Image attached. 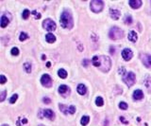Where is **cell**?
I'll return each mask as SVG.
<instances>
[{
	"instance_id": "ba28073f",
	"label": "cell",
	"mask_w": 151,
	"mask_h": 126,
	"mask_svg": "<svg viewBox=\"0 0 151 126\" xmlns=\"http://www.w3.org/2000/svg\"><path fill=\"white\" fill-rule=\"evenodd\" d=\"M60 109L64 114H74L76 112V107L71 105V106H65V105H60Z\"/></svg>"
},
{
	"instance_id": "e0dca14e",
	"label": "cell",
	"mask_w": 151,
	"mask_h": 126,
	"mask_svg": "<svg viewBox=\"0 0 151 126\" xmlns=\"http://www.w3.org/2000/svg\"><path fill=\"white\" fill-rule=\"evenodd\" d=\"M9 19L7 18L5 15H2V17H1V22H0L1 27H2V28H6L7 26L9 25Z\"/></svg>"
},
{
	"instance_id": "cb8c5ba5",
	"label": "cell",
	"mask_w": 151,
	"mask_h": 126,
	"mask_svg": "<svg viewBox=\"0 0 151 126\" xmlns=\"http://www.w3.org/2000/svg\"><path fill=\"white\" fill-rule=\"evenodd\" d=\"M29 14H30V13H29V10L28 9H25L24 12H23V14H22V17L24 19H28V16H29Z\"/></svg>"
},
{
	"instance_id": "f1b7e54d",
	"label": "cell",
	"mask_w": 151,
	"mask_h": 126,
	"mask_svg": "<svg viewBox=\"0 0 151 126\" xmlns=\"http://www.w3.org/2000/svg\"><path fill=\"white\" fill-rule=\"evenodd\" d=\"M119 107L121 109H123V110H126V109H127V104L126 102H120L119 103Z\"/></svg>"
},
{
	"instance_id": "f546056e",
	"label": "cell",
	"mask_w": 151,
	"mask_h": 126,
	"mask_svg": "<svg viewBox=\"0 0 151 126\" xmlns=\"http://www.w3.org/2000/svg\"><path fill=\"white\" fill-rule=\"evenodd\" d=\"M32 14L34 15V18L35 19H40L41 18V14L39 13H37L36 10H33V12H32Z\"/></svg>"
},
{
	"instance_id": "d6a6232c",
	"label": "cell",
	"mask_w": 151,
	"mask_h": 126,
	"mask_svg": "<svg viewBox=\"0 0 151 126\" xmlns=\"http://www.w3.org/2000/svg\"><path fill=\"white\" fill-rule=\"evenodd\" d=\"M43 102H44V103H50V102H51V100H50V99H48V98H43Z\"/></svg>"
},
{
	"instance_id": "4fadbf2b",
	"label": "cell",
	"mask_w": 151,
	"mask_h": 126,
	"mask_svg": "<svg viewBox=\"0 0 151 126\" xmlns=\"http://www.w3.org/2000/svg\"><path fill=\"white\" fill-rule=\"evenodd\" d=\"M43 116L47 119H49V120H54V118H55V115H54V112L52 110H50V109H45V110L43 111Z\"/></svg>"
},
{
	"instance_id": "f35d334b",
	"label": "cell",
	"mask_w": 151,
	"mask_h": 126,
	"mask_svg": "<svg viewBox=\"0 0 151 126\" xmlns=\"http://www.w3.org/2000/svg\"><path fill=\"white\" fill-rule=\"evenodd\" d=\"M2 126H8V125H2Z\"/></svg>"
},
{
	"instance_id": "4dcf8cb0",
	"label": "cell",
	"mask_w": 151,
	"mask_h": 126,
	"mask_svg": "<svg viewBox=\"0 0 151 126\" xmlns=\"http://www.w3.org/2000/svg\"><path fill=\"white\" fill-rule=\"evenodd\" d=\"M6 81H7V79H6V77L4 75H1L0 76V83L1 85H4L5 82H6Z\"/></svg>"
},
{
	"instance_id": "d590c367",
	"label": "cell",
	"mask_w": 151,
	"mask_h": 126,
	"mask_svg": "<svg viewBox=\"0 0 151 126\" xmlns=\"http://www.w3.org/2000/svg\"><path fill=\"white\" fill-rule=\"evenodd\" d=\"M88 63H89V60L85 59V60L83 61V66H88Z\"/></svg>"
},
{
	"instance_id": "52a82bcc",
	"label": "cell",
	"mask_w": 151,
	"mask_h": 126,
	"mask_svg": "<svg viewBox=\"0 0 151 126\" xmlns=\"http://www.w3.org/2000/svg\"><path fill=\"white\" fill-rule=\"evenodd\" d=\"M41 82H42V85H43V86L50 87L51 85H52V79H51V77H50L48 74H44V75H43L42 78H41Z\"/></svg>"
},
{
	"instance_id": "30bf717a",
	"label": "cell",
	"mask_w": 151,
	"mask_h": 126,
	"mask_svg": "<svg viewBox=\"0 0 151 126\" xmlns=\"http://www.w3.org/2000/svg\"><path fill=\"white\" fill-rule=\"evenodd\" d=\"M142 60L143 63L146 67H151V55L148 54H143L142 56Z\"/></svg>"
},
{
	"instance_id": "d4e9b609",
	"label": "cell",
	"mask_w": 151,
	"mask_h": 126,
	"mask_svg": "<svg viewBox=\"0 0 151 126\" xmlns=\"http://www.w3.org/2000/svg\"><path fill=\"white\" fill-rule=\"evenodd\" d=\"M125 23H126V24H129V25H130V24L132 23V18H131V16H130V15H126V17H125Z\"/></svg>"
},
{
	"instance_id": "8d00e7d4",
	"label": "cell",
	"mask_w": 151,
	"mask_h": 126,
	"mask_svg": "<svg viewBox=\"0 0 151 126\" xmlns=\"http://www.w3.org/2000/svg\"><path fill=\"white\" fill-rule=\"evenodd\" d=\"M27 122H28V120H27V119H24V120H22V123H24V124H26Z\"/></svg>"
},
{
	"instance_id": "9a60e30c",
	"label": "cell",
	"mask_w": 151,
	"mask_h": 126,
	"mask_svg": "<svg viewBox=\"0 0 151 126\" xmlns=\"http://www.w3.org/2000/svg\"><path fill=\"white\" fill-rule=\"evenodd\" d=\"M127 37H129V40H130V41H131V42L134 43V42L137 41V38H138V36H137V33H136L134 30H131V32L129 33V36H127Z\"/></svg>"
},
{
	"instance_id": "74e56055",
	"label": "cell",
	"mask_w": 151,
	"mask_h": 126,
	"mask_svg": "<svg viewBox=\"0 0 151 126\" xmlns=\"http://www.w3.org/2000/svg\"><path fill=\"white\" fill-rule=\"evenodd\" d=\"M50 66H51V64H50L49 62H48V63L46 64V66H47V67H50Z\"/></svg>"
},
{
	"instance_id": "9c48e42d",
	"label": "cell",
	"mask_w": 151,
	"mask_h": 126,
	"mask_svg": "<svg viewBox=\"0 0 151 126\" xmlns=\"http://www.w3.org/2000/svg\"><path fill=\"white\" fill-rule=\"evenodd\" d=\"M122 56H123L124 60L130 61V59L132 58L133 53H132V51H131V49H130V48H125V49L122 51Z\"/></svg>"
},
{
	"instance_id": "1f68e13d",
	"label": "cell",
	"mask_w": 151,
	"mask_h": 126,
	"mask_svg": "<svg viewBox=\"0 0 151 126\" xmlns=\"http://www.w3.org/2000/svg\"><path fill=\"white\" fill-rule=\"evenodd\" d=\"M6 90H3L2 91V93H1V96H0V101H3L4 100H5V97H6Z\"/></svg>"
},
{
	"instance_id": "603a6c76",
	"label": "cell",
	"mask_w": 151,
	"mask_h": 126,
	"mask_svg": "<svg viewBox=\"0 0 151 126\" xmlns=\"http://www.w3.org/2000/svg\"><path fill=\"white\" fill-rule=\"evenodd\" d=\"M24 67H25L26 71H27L28 73L31 72V65L29 63H26L25 65H24Z\"/></svg>"
},
{
	"instance_id": "2e32d148",
	"label": "cell",
	"mask_w": 151,
	"mask_h": 126,
	"mask_svg": "<svg viewBox=\"0 0 151 126\" xmlns=\"http://www.w3.org/2000/svg\"><path fill=\"white\" fill-rule=\"evenodd\" d=\"M86 86L84 85H82V83H80V85H78V86H77V92H78V94L79 95H85L86 94Z\"/></svg>"
},
{
	"instance_id": "ffe728a7",
	"label": "cell",
	"mask_w": 151,
	"mask_h": 126,
	"mask_svg": "<svg viewBox=\"0 0 151 126\" xmlns=\"http://www.w3.org/2000/svg\"><path fill=\"white\" fill-rule=\"evenodd\" d=\"M58 75H59L62 79H65V78L67 77V72H66V70L61 68V69L58 71Z\"/></svg>"
},
{
	"instance_id": "8fae6325",
	"label": "cell",
	"mask_w": 151,
	"mask_h": 126,
	"mask_svg": "<svg viewBox=\"0 0 151 126\" xmlns=\"http://www.w3.org/2000/svg\"><path fill=\"white\" fill-rule=\"evenodd\" d=\"M129 4H130V6L132 9H138V8H140V7L142 6L143 2L141 0H130V2H129Z\"/></svg>"
},
{
	"instance_id": "6da1fadb",
	"label": "cell",
	"mask_w": 151,
	"mask_h": 126,
	"mask_svg": "<svg viewBox=\"0 0 151 126\" xmlns=\"http://www.w3.org/2000/svg\"><path fill=\"white\" fill-rule=\"evenodd\" d=\"M60 21H61V25L65 28H69L70 29L73 27V18H72L71 13L67 12V10H64L62 13Z\"/></svg>"
},
{
	"instance_id": "4316f807",
	"label": "cell",
	"mask_w": 151,
	"mask_h": 126,
	"mask_svg": "<svg viewBox=\"0 0 151 126\" xmlns=\"http://www.w3.org/2000/svg\"><path fill=\"white\" fill-rule=\"evenodd\" d=\"M27 38H28V34H26L25 32H21V34H20V37H19L20 41H25Z\"/></svg>"
},
{
	"instance_id": "ac0fdd59",
	"label": "cell",
	"mask_w": 151,
	"mask_h": 126,
	"mask_svg": "<svg viewBox=\"0 0 151 126\" xmlns=\"http://www.w3.org/2000/svg\"><path fill=\"white\" fill-rule=\"evenodd\" d=\"M45 39L48 43H54V42L56 41V37L52 34V33H48V34H46Z\"/></svg>"
},
{
	"instance_id": "3957f363",
	"label": "cell",
	"mask_w": 151,
	"mask_h": 126,
	"mask_svg": "<svg viewBox=\"0 0 151 126\" xmlns=\"http://www.w3.org/2000/svg\"><path fill=\"white\" fill-rule=\"evenodd\" d=\"M109 36L111 39H113V40H117V39H120L124 36V32L121 29V28H117V27H113V28H111L110 30V33H109Z\"/></svg>"
},
{
	"instance_id": "8992f818",
	"label": "cell",
	"mask_w": 151,
	"mask_h": 126,
	"mask_svg": "<svg viewBox=\"0 0 151 126\" xmlns=\"http://www.w3.org/2000/svg\"><path fill=\"white\" fill-rule=\"evenodd\" d=\"M43 27L45 28L46 30H48V32H52V30H55L56 29L55 22L53 20H51V19H46V20H44L43 23Z\"/></svg>"
},
{
	"instance_id": "836d02e7",
	"label": "cell",
	"mask_w": 151,
	"mask_h": 126,
	"mask_svg": "<svg viewBox=\"0 0 151 126\" xmlns=\"http://www.w3.org/2000/svg\"><path fill=\"white\" fill-rule=\"evenodd\" d=\"M125 71H126V70H125L124 67H120V69H119V73H120V74L124 75V74H125Z\"/></svg>"
},
{
	"instance_id": "277c9868",
	"label": "cell",
	"mask_w": 151,
	"mask_h": 126,
	"mask_svg": "<svg viewBox=\"0 0 151 126\" xmlns=\"http://www.w3.org/2000/svg\"><path fill=\"white\" fill-rule=\"evenodd\" d=\"M91 9L95 13H99L101 12L103 7H104V3L102 2L101 0H92L91 4H90Z\"/></svg>"
},
{
	"instance_id": "7402d4cb",
	"label": "cell",
	"mask_w": 151,
	"mask_h": 126,
	"mask_svg": "<svg viewBox=\"0 0 151 126\" xmlns=\"http://www.w3.org/2000/svg\"><path fill=\"white\" fill-rule=\"evenodd\" d=\"M96 104L97 106H102L104 104V101H103V99L101 97H97L96 100Z\"/></svg>"
},
{
	"instance_id": "5bb4252c",
	"label": "cell",
	"mask_w": 151,
	"mask_h": 126,
	"mask_svg": "<svg viewBox=\"0 0 151 126\" xmlns=\"http://www.w3.org/2000/svg\"><path fill=\"white\" fill-rule=\"evenodd\" d=\"M133 98L135 99V100H141V99L144 98V93H143L142 90H135L134 93H133Z\"/></svg>"
},
{
	"instance_id": "e575fe53",
	"label": "cell",
	"mask_w": 151,
	"mask_h": 126,
	"mask_svg": "<svg viewBox=\"0 0 151 126\" xmlns=\"http://www.w3.org/2000/svg\"><path fill=\"white\" fill-rule=\"evenodd\" d=\"M120 120H121V121H122L123 123H125V124H127V123H129V121L125 120V119H124L123 117H120Z\"/></svg>"
},
{
	"instance_id": "484cf974",
	"label": "cell",
	"mask_w": 151,
	"mask_h": 126,
	"mask_svg": "<svg viewBox=\"0 0 151 126\" xmlns=\"http://www.w3.org/2000/svg\"><path fill=\"white\" fill-rule=\"evenodd\" d=\"M10 53H11V55H13V56H17L19 54V49L17 48V47H13V49H11V51H10Z\"/></svg>"
},
{
	"instance_id": "7c38bea8",
	"label": "cell",
	"mask_w": 151,
	"mask_h": 126,
	"mask_svg": "<svg viewBox=\"0 0 151 126\" xmlns=\"http://www.w3.org/2000/svg\"><path fill=\"white\" fill-rule=\"evenodd\" d=\"M110 14H111V17L114 20H117L119 17H120L121 13L118 10V9H110Z\"/></svg>"
},
{
	"instance_id": "5b68a950",
	"label": "cell",
	"mask_w": 151,
	"mask_h": 126,
	"mask_svg": "<svg viewBox=\"0 0 151 126\" xmlns=\"http://www.w3.org/2000/svg\"><path fill=\"white\" fill-rule=\"evenodd\" d=\"M135 80H136L135 74H134L133 72L126 73V75L124 76V82H126V83L129 85V86H131V85H134Z\"/></svg>"
},
{
	"instance_id": "83f0119b",
	"label": "cell",
	"mask_w": 151,
	"mask_h": 126,
	"mask_svg": "<svg viewBox=\"0 0 151 126\" xmlns=\"http://www.w3.org/2000/svg\"><path fill=\"white\" fill-rule=\"evenodd\" d=\"M17 98H18V95H17V94H14V95L13 96V97L10 98V100H9V102H10V103H14V102H15V101H17Z\"/></svg>"
},
{
	"instance_id": "7a4b0ae2",
	"label": "cell",
	"mask_w": 151,
	"mask_h": 126,
	"mask_svg": "<svg viewBox=\"0 0 151 126\" xmlns=\"http://www.w3.org/2000/svg\"><path fill=\"white\" fill-rule=\"evenodd\" d=\"M98 57H99V61H100V66H99V68L102 71H105V72L109 71L111 66V59L108 56H98Z\"/></svg>"
},
{
	"instance_id": "d6986e66",
	"label": "cell",
	"mask_w": 151,
	"mask_h": 126,
	"mask_svg": "<svg viewBox=\"0 0 151 126\" xmlns=\"http://www.w3.org/2000/svg\"><path fill=\"white\" fill-rule=\"evenodd\" d=\"M67 91H69V88H68L67 85H62L59 87V92L61 94H64V93H66Z\"/></svg>"
},
{
	"instance_id": "44dd1931",
	"label": "cell",
	"mask_w": 151,
	"mask_h": 126,
	"mask_svg": "<svg viewBox=\"0 0 151 126\" xmlns=\"http://www.w3.org/2000/svg\"><path fill=\"white\" fill-rule=\"evenodd\" d=\"M90 121V118L87 117V116H84V117H82V119H81V124L83 126L87 125L88 123H89Z\"/></svg>"
}]
</instances>
